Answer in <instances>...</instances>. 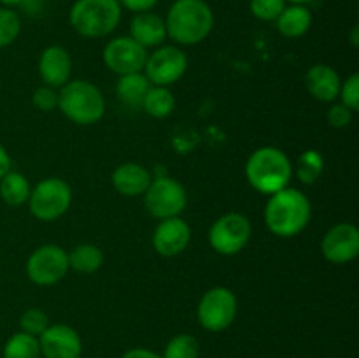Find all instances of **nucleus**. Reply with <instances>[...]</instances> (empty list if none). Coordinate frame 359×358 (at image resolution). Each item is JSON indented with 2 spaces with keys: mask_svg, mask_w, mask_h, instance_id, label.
I'll return each mask as SVG.
<instances>
[{
  "mask_svg": "<svg viewBox=\"0 0 359 358\" xmlns=\"http://www.w3.org/2000/svg\"><path fill=\"white\" fill-rule=\"evenodd\" d=\"M41 354L44 358H81L83 343L76 329L63 323L49 325L39 336Z\"/></svg>",
  "mask_w": 359,
  "mask_h": 358,
  "instance_id": "obj_14",
  "label": "nucleus"
},
{
  "mask_svg": "<svg viewBox=\"0 0 359 358\" xmlns=\"http://www.w3.org/2000/svg\"><path fill=\"white\" fill-rule=\"evenodd\" d=\"M188 70V56L179 46H158L147 55L142 72L154 86H170Z\"/></svg>",
  "mask_w": 359,
  "mask_h": 358,
  "instance_id": "obj_11",
  "label": "nucleus"
},
{
  "mask_svg": "<svg viewBox=\"0 0 359 358\" xmlns=\"http://www.w3.org/2000/svg\"><path fill=\"white\" fill-rule=\"evenodd\" d=\"M263 216H265L266 228L273 235L280 239L294 237L304 232L311 221V200L300 190L286 186L270 195Z\"/></svg>",
  "mask_w": 359,
  "mask_h": 358,
  "instance_id": "obj_1",
  "label": "nucleus"
},
{
  "mask_svg": "<svg viewBox=\"0 0 359 358\" xmlns=\"http://www.w3.org/2000/svg\"><path fill=\"white\" fill-rule=\"evenodd\" d=\"M72 204V190L63 179L46 178L32 188L28 207L39 221H55L69 211Z\"/></svg>",
  "mask_w": 359,
  "mask_h": 358,
  "instance_id": "obj_6",
  "label": "nucleus"
},
{
  "mask_svg": "<svg viewBox=\"0 0 359 358\" xmlns=\"http://www.w3.org/2000/svg\"><path fill=\"white\" fill-rule=\"evenodd\" d=\"M200 344L189 333H179L172 337L165 346V353L161 358H198Z\"/></svg>",
  "mask_w": 359,
  "mask_h": 358,
  "instance_id": "obj_27",
  "label": "nucleus"
},
{
  "mask_svg": "<svg viewBox=\"0 0 359 358\" xmlns=\"http://www.w3.org/2000/svg\"><path fill=\"white\" fill-rule=\"evenodd\" d=\"M323 256L330 263L346 265L359 255V230L353 223H339L330 228L321 241Z\"/></svg>",
  "mask_w": 359,
  "mask_h": 358,
  "instance_id": "obj_13",
  "label": "nucleus"
},
{
  "mask_svg": "<svg viewBox=\"0 0 359 358\" xmlns=\"http://www.w3.org/2000/svg\"><path fill=\"white\" fill-rule=\"evenodd\" d=\"M32 104L42 112L55 111V109H58V90L42 84L32 95Z\"/></svg>",
  "mask_w": 359,
  "mask_h": 358,
  "instance_id": "obj_32",
  "label": "nucleus"
},
{
  "mask_svg": "<svg viewBox=\"0 0 359 358\" xmlns=\"http://www.w3.org/2000/svg\"><path fill=\"white\" fill-rule=\"evenodd\" d=\"M69 270V255L58 244L39 246L27 260V276L37 286L60 283Z\"/></svg>",
  "mask_w": 359,
  "mask_h": 358,
  "instance_id": "obj_10",
  "label": "nucleus"
},
{
  "mask_svg": "<svg viewBox=\"0 0 359 358\" xmlns=\"http://www.w3.org/2000/svg\"><path fill=\"white\" fill-rule=\"evenodd\" d=\"M121 358H161L160 354L154 353V351L146 350V347H133L128 350Z\"/></svg>",
  "mask_w": 359,
  "mask_h": 358,
  "instance_id": "obj_35",
  "label": "nucleus"
},
{
  "mask_svg": "<svg viewBox=\"0 0 359 358\" xmlns=\"http://www.w3.org/2000/svg\"><path fill=\"white\" fill-rule=\"evenodd\" d=\"M121 9L118 0H76L69 13L70 27L84 39L107 37L121 23Z\"/></svg>",
  "mask_w": 359,
  "mask_h": 358,
  "instance_id": "obj_5",
  "label": "nucleus"
},
{
  "mask_svg": "<svg viewBox=\"0 0 359 358\" xmlns=\"http://www.w3.org/2000/svg\"><path fill=\"white\" fill-rule=\"evenodd\" d=\"M237 297L226 286H214L202 295L196 309L198 323L209 332H223L237 318Z\"/></svg>",
  "mask_w": 359,
  "mask_h": 358,
  "instance_id": "obj_9",
  "label": "nucleus"
},
{
  "mask_svg": "<svg viewBox=\"0 0 359 358\" xmlns=\"http://www.w3.org/2000/svg\"><path fill=\"white\" fill-rule=\"evenodd\" d=\"M42 6H44V0H21V4H20V7L27 14L39 13V11L42 9Z\"/></svg>",
  "mask_w": 359,
  "mask_h": 358,
  "instance_id": "obj_36",
  "label": "nucleus"
},
{
  "mask_svg": "<svg viewBox=\"0 0 359 358\" xmlns=\"http://www.w3.org/2000/svg\"><path fill=\"white\" fill-rule=\"evenodd\" d=\"M163 20L167 37L179 46L200 44L214 28V13L205 0H174Z\"/></svg>",
  "mask_w": 359,
  "mask_h": 358,
  "instance_id": "obj_2",
  "label": "nucleus"
},
{
  "mask_svg": "<svg viewBox=\"0 0 359 358\" xmlns=\"http://www.w3.org/2000/svg\"><path fill=\"white\" fill-rule=\"evenodd\" d=\"M41 357V346L39 337L30 333L18 332L7 339L4 346V358H39Z\"/></svg>",
  "mask_w": 359,
  "mask_h": 358,
  "instance_id": "obj_26",
  "label": "nucleus"
},
{
  "mask_svg": "<svg viewBox=\"0 0 359 358\" xmlns=\"http://www.w3.org/2000/svg\"><path fill=\"white\" fill-rule=\"evenodd\" d=\"M191 241V228L181 216L167 218L158 223L153 234V248L161 256H177Z\"/></svg>",
  "mask_w": 359,
  "mask_h": 358,
  "instance_id": "obj_15",
  "label": "nucleus"
},
{
  "mask_svg": "<svg viewBox=\"0 0 359 358\" xmlns=\"http://www.w3.org/2000/svg\"><path fill=\"white\" fill-rule=\"evenodd\" d=\"M245 178L256 192L270 197L290 186L293 178V164L279 147H258L252 151L245 164Z\"/></svg>",
  "mask_w": 359,
  "mask_h": 358,
  "instance_id": "obj_3",
  "label": "nucleus"
},
{
  "mask_svg": "<svg viewBox=\"0 0 359 358\" xmlns=\"http://www.w3.org/2000/svg\"><path fill=\"white\" fill-rule=\"evenodd\" d=\"M21 332L30 333V336L39 337L49 326V318L42 309L30 307L21 314L20 318Z\"/></svg>",
  "mask_w": 359,
  "mask_h": 358,
  "instance_id": "obj_29",
  "label": "nucleus"
},
{
  "mask_svg": "<svg viewBox=\"0 0 359 358\" xmlns=\"http://www.w3.org/2000/svg\"><path fill=\"white\" fill-rule=\"evenodd\" d=\"M21 32L20 14L9 7H0V49L7 48L18 39Z\"/></svg>",
  "mask_w": 359,
  "mask_h": 358,
  "instance_id": "obj_28",
  "label": "nucleus"
},
{
  "mask_svg": "<svg viewBox=\"0 0 359 358\" xmlns=\"http://www.w3.org/2000/svg\"><path fill=\"white\" fill-rule=\"evenodd\" d=\"M287 4H297V6H307V4L314 2V0H286Z\"/></svg>",
  "mask_w": 359,
  "mask_h": 358,
  "instance_id": "obj_39",
  "label": "nucleus"
},
{
  "mask_svg": "<svg viewBox=\"0 0 359 358\" xmlns=\"http://www.w3.org/2000/svg\"><path fill=\"white\" fill-rule=\"evenodd\" d=\"M153 84L146 77L144 72H133L119 76L118 83H116V95L119 100L128 107H142L144 98H146L147 91Z\"/></svg>",
  "mask_w": 359,
  "mask_h": 358,
  "instance_id": "obj_21",
  "label": "nucleus"
},
{
  "mask_svg": "<svg viewBox=\"0 0 359 358\" xmlns=\"http://www.w3.org/2000/svg\"><path fill=\"white\" fill-rule=\"evenodd\" d=\"M151 181H153L151 172L137 161H126L112 172V186L123 197L144 195Z\"/></svg>",
  "mask_w": 359,
  "mask_h": 358,
  "instance_id": "obj_18",
  "label": "nucleus"
},
{
  "mask_svg": "<svg viewBox=\"0 0 359 358\" xmlns=\"http://www.w3.org/2000/svg\"><path fill=\"white\" fill-rule=\"evenodd\" d=\"M340 104L346 105L353 112L359 111V74H351L340 86Z\"/></svg>",
  "mask_w": 359,
  "mask_h": 358,
  "instance_id": "obj_31",
  "label": "nucleus"
},
{
  "mask_svg": "<svg viewBox=\"0 0 359 358\" xmlns=\"http://www.w3.org/2000/svg\"><path fill=\"white\" fill-rule=\"evenodd\" d=\"M354 112L351 109H347L344 104H335L328 109L326 112V118H328V123L335 128H344V126L349 125L353 121Z\"/></svg>",
  "mask_w": 359,
  "mask_h": 358,
  "instance_id": "obj_33",
  "label": "nucleus"
},
{
  "mask_svg": "<svg viewBox=\"0 0 359 358\" xmlns=\"http://www.w3.org/2000/svg\"><path fill=\"white\" fill-rule=\"evenodd\" d=\"M273 23H276L279 34L286 39L304 37L312 27V13L307 6L290 4L284 7V11Z\"/></svg>",
  "mask_w": 359,
  "mask_h": 358,
  "instance_id": "obj_20",
  "label": "nucleus"
},
{
  "mask_svg": "<svg viewBox=\"0 0 359 358\" xmlns=\"http://www.w3.org/2000/svg\"><path fill=\"white\" fill-rule=\"evenodd\" d=\"M37 70L46 86L60 90L63 84L69 83L70 74H72L70 53L63 46H48L46 49H42L41 56H39Z\"/></svg>",
  "mask_w": 359,
  "mask_h": 358,
  "instance_id": "obj_16",
  "label": "nucleus"
},
{
  "mask_svg": "<svg viewBox=\"0 0 359 358\" xmlns=\"http://www.w3.org/2000/svg\"><path fill=\"white\" fill-rule=\"evenodd\" d=\"M67 255H69V267L79 274L97 272V270L104 265L105 260L104 251H102L98 246L88 244V242L76 246V248L70 253H67Z\"/></svg>",
  "mask_w": 359,
  "mask_h": 358,
  "instance_id": "obj_22",
  "label": "nucleus"
},
{
  "mask_svg": "<svg viewBox=\"0 0 359 358\" xmlns=\"http://www.w3.org/2000/svg\"><path fill=\"white\" fill-rule=\"evenodd\" d=\"M144 206L151 216L160 221L181 216L188 206V192L177 179L170 175L153 178L144 193Z\"/></svg>",
  "mask_w": 359,
  "mask_h": 358,
  "instance_id": "obj_7",
  "label": "nucleus"
},
{
  "mask_svg": "<svg viewBox=\"0 0 359 358\" xmlns=\"http://www.w3.org/2000/svg\"><path fill=\"white\" fill-rule=\"evenodd\" d=\"M130 37L146 49L158 48L167 39L165 20L153 11L135 14L130 21Z\"/></svg>",
  "mask_w": 359,
  "mask_h": 358,
  "instance_id": "obj_19",
  "label": "nucleus"
},
{
  "mask_svg": "<svg viewBox=\"0 0 359 358\" xmlns=\"http://www.w3.org/2000/svg\"><path fill=\"white\" fill-rule=\"evenodd\" d=\"M323 171H325V158L316 150H307L302 153L297 165H293V172H297L298 179L304 185H314L321 178Z\"/></svg>",
  "mask_w": 359,
  "mask_h": 358,
  "instance_id": "obj_25",
  "label": "nucleus"
},
{
  "mask_svg": "<svg viewBox=\"0 0 359 358\" xmlns=\"http://www.w3.org/2000/svg\"><path fill=\"white\" fill-rule=\"evenodd\" d=\"M340 86L342 79L339 72L326 63H316L305 74V88L319 102H335L339 98Z\"/></svg>",
  "mask_w": 359,
  "mask_h": 358,
  "instance_id": "obj_17",
  "label": "nucleus"
},
{
  "mask_svg": "<svg viewBox=\"0 0 359 358\" xmlns=\"http://www.w3.org/2000/svg\"><path fill=\"white\" fill-rule=\"evenodd\" d=\"M9 168H11V157L6 151V147L0 144V179L9 172Z\"/></svg>",
  "mask_w": 359,
  "mask_h": 358,
  "instance_id": "obj_37",
  "label": "nucleus"
},
{
  "mask_svg": "<svg viewBox=\"0 0 359 358\" xmlns=\"http://www.w3.org/2000/svg\"><path fill=\"white\" fill-rule=\"evenodd\" d=\"M58 109L76 125H95L105 114V98L97 84L74 79L58 90Z\"/></svg>",
  "mask_w": 359,
  "mask_h": 358,
  "instance_id": "obj_4",
  "label": "nucleus"
},
{
  "mask_svg": "<svg viewBox=\"0 0 359 358\" xmlns=\"http://www.w3.org/2000/svg\"><path fill=\"white\" fill-rule=\"evenodd\" d=\"M30 183L20 172L9 171L2 179H0V197L4 202L11 207H20L28 202L30 197Z\"/></svg>",
  "mask_w": 359,
  "mask_h": 358,
  "instance_id": "obj_23",
  "label": "nucleus"
},
{
  "mask_svg": "<svg viewBox=\"0 0 359 358\" xmlns=\"http://www.w3.org/2000/svg\"><path fill=\"white\" fill-rule=\"evenodd\" d=\"M252 235V225L242 213H226L217 218L209 230V244L216 253L233 256L248 246Z\"/></svg>",
  "mask_w": 359,
  "mask_h": 358,
  "instance_id": "obj_8",
  "label": "nucleus"
},
{
  "mask_svg": "<svg viewBox=\"0 0 359 358\" xmlns=\"http://www.w3.org/2000/svg\"><path fill=\"white\" fill-rule=\"evenodd\" d=\"M142 109L149 116L156 119H163L170 116L175 109V97L168 86H151L144 98Z\"/></svg>",
  "mask_w": 359,
  "mask_h": 358,
  "instance_id": "obj_24",
  "label": "nucleus"
},
{
  "mask_svg": "<svg viewBox=\"0 0 359 358\" xmlns=\"http://www.w3.org/2000/svg\"><path fill=\"white\" fill-rule=\"evenodd\" d=\"M147 55L149 53L144 46L133 41L130 35H121V37H114L107 42L104 53H102V58L109 70L118 76H125V74L142 72Z\"/></svg>",
  "mask_w": 359,
  "mask_h": 358,
  "instance_id": "obj_12",
  "label": "nucleus"
},
{
  "mask_svg": "<svg viewBox=\"0 0 359 358\" xmlns=\"http://www.w3.org/2000/svg\"><path fill=\"white\" fill-rule=\"evenodd\" d=\"M0 4H2V7H9V9H13V7H20L21 0H0Z\"/></svg>",
  "mask_w": 359,
  "mask_h": 358,
  "instance_id": "obj_38",
  "label": "nucleus"
},
{
  "mask_svg": "<svg viewBox=\"0 0 359 358\" xmlns=\"http://www.w3.org/2000/svg\"><path fill=\"white\" fill-rule=\"evenodd\" d=\"M286 6V0H249V9L259 21H276Z\"/></svg>",
  "mask_w": 359,
  "mask_h": 358,
  "instance_id": "obj_30",
  "label": "nucleus"
},
{
  "mask_svg": "<svg viewBox=\"0 0 359 358\" xmlns=\"http://www.w3.org/2000/svg\"><path fill=\"white\" fill-rule=\"evenodd\" d=\"M119 6L125 7V9L132 11V13H147V11H153L156 7L158 0H118Z\"/></svg>",
  "mask_w": 359,
  "mask_h": 358,
  "instance_id": "obj_34",
  "label": "nucleus"
},
{
  "mask_svg": "<svg viewBox=\"0 0 359 358\" xmlns=\"http://www.w3.org/2000/svg\"><path fill=\"white\" fill-rule=\"evenodd\" d=\"M358 34H359L358 27H354L353 28V46H358Z\"/></svg>",
  "mask_w": 359,
  "mask_h": 358,
  "instance_id": "obj_40",
  "label": "nucleus"
}]
</instances>
